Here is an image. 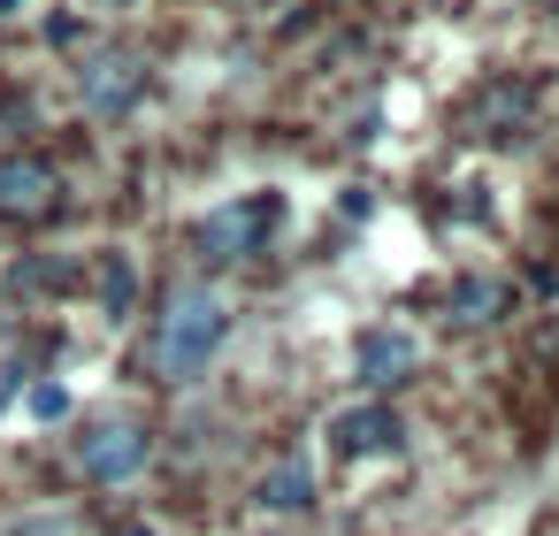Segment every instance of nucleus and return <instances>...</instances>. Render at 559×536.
Masks as SVG:
<instances>
[{"instance_id":"423d86ee","label":"nucleus","mask_w":559,"mask_h":536,"mask_svg":"<svg viewBox=\"0 0 559 536\" xmlns=\"http://www.w3.org/2000/svg\"><path fill=\"white\" fill-rule=\"evenodd\" d=\"M414 353H421V345H414V330H383V322H376V330H360V345H353V360H360V376H368V383L406 376V368H414Z\"/></svg>"},{"instance_id":"1a4fd4ad","label":"nucleus","mask_w":559,"mask_h":536,"mask_svg":"<svg viewBox=\"0 0 559 536\" xmlns=\"http://www.w3.org/2000/svg\"><path fill=\"white\" fill-rule=\"evenodd\" d=\"M62 406H70V391H62V383H39V391H32V414H39V421H55Z\"/></svg>"},{"instance_id":"6e6552de","label":"nucleus","mask_w":559,"mask_h":536,"mask_svg":"<svg viewBox=\"0 0 559 536\" xmlns=\"http://www.w3.org/2000/svg\"><path fill=\"white\" fill-rule=\"evenodd\" d=\"M314 498V475H307V460H276L269 475H261V505L269 513H299Z\"/></svg>"},{"instance_id":"f257e3e1","label":"nucleus","mask_w":559,"mask_h":536,"mask_svg":"<svg viewBox=\"0 0 559 536\" xmlns=\"http://www.w3.org/2000/svg\"><path fill=\"white\" fill-rule=\"evenodd\" d=\"M223 337H230V307H223V291L192 284V291L169 299V314H162V330H154V368H162L169 383H192V376L223 353Z\"/></svg>"},{"instance_id":"39448f33","label":"nucleus","mask_w":559,"mask_h":536,"mask_svg":"<svg viewBox=\"0 0 559 536\" xmlns=\"http://www.w3.org/2000/svg\"><path fill=\"white\" fill-rule=\"evenodd\" d=\"M261 223H276V200H253V207H223L207 230H200V246L215 253V261H246V246H253V230Z\"/></svg>"},{"instance_id":"7ed1b4c3","label":"nucleus","mask_w":559,"mask_h":536,"mask_svg":"<svg viewBox=\"0 0 559 536\" xmlns=\"http://www.w3.org/2000/svg\"><path fill=\"white\" fill-rule=\"evenodd\" d=\"M139 85H146V70H139L131 55H100V62L85 70V108H93V116H123V108L139 100Z\"/></svg>"},{"instance_id":"f03ea898","label":"nucleus","mask_w":559,"mask_h":536,"mask_svg":"<svg viewBox=\"0 0 559 536\" xmlns=\"http://www.w3.org/2000/svg\"><path fill=\"white\" fill-rule=\"evenodd\" d=\"M78 467H85L93 483H131V475L146 467V429H139V421H100V429H85V437H78Z\"/></svg>"},{"instance_id":"20e7f679","label":"nucleus","mask_w":559,"mask_h":536,"mask_svg":"<svg viewBox=\"0 0 559 536\" xmlns=\"http://www.w3.org/2000/svg\"><path fill=\"white\" fill-rule=\"evenodd\" d=\"M55 169L47 162H0V215H47L55 207Z\"/></svg>"},{"instance_id":"9d476101","label":"nucleus","mask_w":559,"mask_h":536,"mask_svg":"<svg viewBox=\"0 0 559 536\" xmlns=\"http://www.w3.org/2000/svg\"><path fill=\"white\" fill-rule=\"evenodd\" d=\"M24 536H62V528H24Z\"/></svg>"},{"instance_id":"0eeeda50","label":"nucleus","mask_w":559,"mask_h":536,"mask_svg":"<svg viewBox=\"0 0 559 536\" xmlns=\"http://www.w3.org/2000/svg\"><path fill=\"white\" fill-rule=\"evenodd\" d=\"M330 444L353 452V460H360V452H391V444H399V414H391V406H353V414L330 421Z\"/></svg>"}]
</instances>
